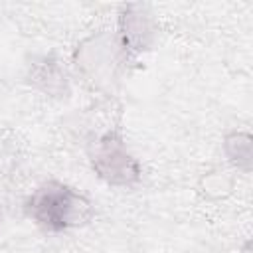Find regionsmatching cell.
Returning a JSON list of instances; mask_svg holds the SVG:
<instances>
[{
	"instance_id": "obj_1",
	"label": "cell",
	"mask_w": 253,
	"mask_h": 253,
	"mask_svg": "<svg viewBox=\"0 0 253 253\" xmlns=\"http://www.w3.org/2000/svg\"><path fill=\"white\" fill-rule=\"evenodd\" d=\"M26 215L49 233L81 227L93 217V202L75 188L49 180L26 200Z\"/></svg>"
},
{
	"instance_id": "obj_2",
	"label": "cell",
	"mask_w": 253,
	"mask_h": 253,
	"mask_svg": "<svg viewBox=\"0 0 253 253\" xmlns=\"http://www.w3.org/2000/svg\"><path fill=\"white\" fill-rule=\"evenodd\" d=\"M89 162L93 172L115 188L134 186L142 178V166L126 146L119 128L99 134L89 144Z\"/></svg>"
},
{
	"instance_id": "obj_3",
	"label": "cell",
	"mask_w": 253,
	"mask_h": 253,
	"mask_svg": "<svg viewBox=\"0 0 253 253\" xmlns=\"http://www.w3.org/2000/svg\"><path fill=\"white\" fill-rule=\"evenodd\" d=\"M125 59L117 38L109 32H97L85 38L73 55L79 75L97 91L111 93L119 81L121 61Z\"/></svg>"
},
{
	"instance_id": "obj_4",
	"label": "cell",
	"mask_w": 253,
	"mask_h": 253,
	"mask_svg": "<svg viewBox=\"0 0 253 253\" xmlns=\"http://www.w3.org/2000/svg\"><path fill=\"white\" fill-rule=\"evenodd\" d=\"M156 34L158 28L148 6L128 4L123 8L119 16V32L115 38L125 57L148 51L156 40Z\"/></svg>"
},
{
	"instance_id": "obj_5",
	"label": "cell",
	"mask_w": 253,
	"mask_h": 253,
	"mask_svg": "<svg viewBox=\"0 0 253 253\" xmlns=\"http://www.w3.org/2000/svg\"><path fill=\"white\" fill-rule=\"evenodd\" d=\"M28 81L34 89L42 91L49 97H65L69 95V81L63 65L53 55H43L34 59L28 69Z\"/></svg>"
},
{
	"instance_id": "obj_6",
	"label": "cell",
	"mask_w": 253,
	"mask_h": 253,
	"mask_svg": "<svg viewBox=\"0 0 253 253\" xmlns=\"http://www.w3.org/2000/svg\"><path fill=\"white\" fill-rule=\"evenodd\" d=\"M223 152L227 160L241 172H251L253 164V140L249 132L233 130L223 138Z\"/></svg>"
}]
</instances>
